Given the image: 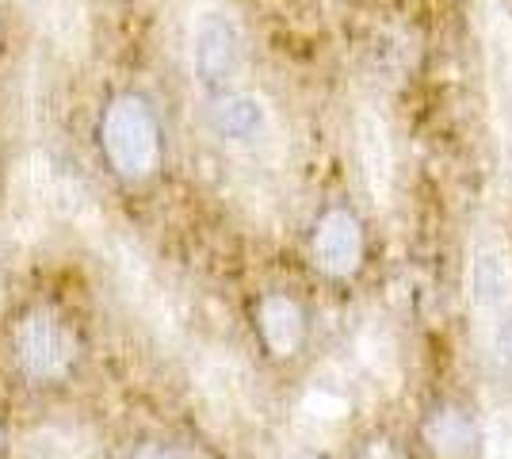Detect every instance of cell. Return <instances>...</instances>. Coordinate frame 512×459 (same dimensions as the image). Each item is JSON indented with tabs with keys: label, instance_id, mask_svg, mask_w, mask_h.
I'll list each match as a JSON object with an SVG mask.
<instances>
[{
	"label": "cell",
	"instance_id": "obj_7",
	"mask_svg": "<svg viewBox=\"0 0 512 459\" xmlns=\"http://www.w3.org/2000/svg\"><path fill=\"white\" fill-rule=\"evenodd\" d=\"M352 134H356V161H360V176L363 188L371 203L383 211L390 207V196H394V138H390V127L379 111L371 104H363L356 111V123H352Z\"/></svg>",
	"mask_w": 512,
	"mask_h": 459
},
{
	"label": "cell",
	"instance_id": "obj_3",
	"mask_svg": "<svg viewBox=\"0 0 512 459\" xmlns=\"http://www.w3.org/2000/svg\"><path fill=\"white\" fill-rule=\"evenodd\" d=\"M478 39L501 169L512 184V12L505 0H478Z\"/></svg>",
	"mask_w": 512,
	"mask_h": 459
},
{
	"label": "cell",
	"instance_id": "obj_4",
	"mask_svg": "<svg viewBox=\"0 0 512 459\" xmlns=\"http://www.w3.org/2000/svg\"><path fill=\"white\" fill-rule=\"evenodd\" d=\"M12 352H16L23 379L58 383L69 375L73 360H77V337L58 310L31 306V310H23L16 329H12Z\"/></svg>",
	"mask_w": 512,
	"mask_h": 459
},
{
	"label": "cell",
	"instance_id": "obj_14",
	"mask_svg": "<svg viewBox=\"0 0 512 459\" xmlns=\"http://www.w3.org/2000/svg\"><path fill=\"white\" fill-rule=\"evenodd\" d=\"M20 459H85L62 429H35L23 437Z\"/></svg>",
	"mask_w": 512,
	"mask_h": 459
},
{
	"label": "cell",
	"instance_id": "obj_11",
	"mask_svg": "<svg viewBox=\"0 0 512 459\" xmlns=\"http://www.w3.org/2000/svg\"><path fill=\"white\" fill-rule=\"evenodd\" d=\"M425 444L436 459H467L478 444V433L459 406H436L425 421Z\"/></svg>",
	"mask_w": 512,
	"mask_h": 459
},
{
	"label": "cell",
	"instance_id": "obj_19",
	"mask_svg": "<svg viewBox=\"0 0 512 459\" xmlns=\"http://www.w3.org/2000/svg\"><path fill=\"white\" fill-rule=\"evenodd\" d=\"M287 459H321V456H314V452H295V456H287Z\"/></svg>",
	"mask_w": 512,
	"mask_h": 459
},
{
	"label": "cell",
	"instance_id": "obj_10",
	"mask_svg": "<svg viewBox=\"0 0 512 459\" xmlns=\"http://www.w3.org/2000/svg\"><path fill=\"white\" fill-rule=\"evenodd\" d=\"M199 394L207 398L211 414L218 417H241L249 414V375L241 372L234 356H207L195 372Z\"/></svg>",
	"mask_w": 512,
	"mask_h": 459
},
{
	"label": "cell",
	"instance_id": "obj_21",
	"mask_svg": "<svg viewBox=\"0 0 512 459\" xmlns=\"http://www.w3.org/2000/svg\"><path fill=\"white\" fill-rule=\"evenodd\" d=\"M27 4H43V0H27Z\"/></svg>",
	"mask_w": 512,
	"mask_h": 459
},
{
	"label": "cell",
	"instance_id": "obj_6",
	"mask_svg": "<svg viewBox=\"0 0 512 459\" xmlns=\"http://www.w3.org/2000/svg\"><path fill=\"white\" fill-rule=\"evenodd\" d=\"M470 306L486 322L501 306L512 303V253L505 234L482 230L470 245V268H467Z\"/></svg>",
	"mask_w": 512,
	"mask_h": 459
},
{
	"label": "cell",
	"instance_id": "obj_18",
	"mask_svg": "<svg viewBox=\"0 0 512 459\" xmlns=\"http://www.w3.org/2000/svg\"><path fill=\"white\" fill-rule=\"evenodd\" d=\"M363 459H406L390 440H375V444H367V452H363Z\"/></svg>",
	"mask_w": 512,
	"mask_h": 459
},
{
	"label": "cell",
	"instance_id": "obj_5",
	"mask_svg": "<svg viewBox=\"0 0 512 459\" xmlns=\"http://www.w3.org/2000/svg\"><path fill=\"white\" fill-rule=\"evenodd\" d=\"M211 131L237 153H260L276 138V111L256 92H218L211 104Z\"/></svg>",
	"mask_w": 512,
	"mask_h": 459
},
{
	"label": "cell",
	"instance_id": "obj_12",
	"mask_svg": "<svg viewBox=\"0 0 512 459\" xmlns=\"http://www.w3.org/2000/svg\"><path fill=\"white\" fill-rule=\"evenodd\" d=\"M356 360L363 364V372L371 375L375 383H383V387H398V379H402V356H398V345H394V337H390V329L379 326V322H371V326L356 329Z\"/></svg>",
	"mask_w": 512,
	"mask_h": 459
},
{
	"label": "cell",
	"instance_id": "obj_16",
	"mask_svg": "<svg viewBox=\"0 0 512 459\" xmlns=\"http://www.w3.org/2000/svg\"><path fill=\"white\" fill-rule=\"evenodd\" d=\"M486 459H512V410H497L486 429Z\"/></svg>",
	"mask_w": 512,
	"mask_h": 459
},
{
	"label": "cell",
	"instance_id": "obj_2",
	"mask_svg": "<svg viewBox=\"0 0 512 459\" xmlns=\"http://www.w3.org/2000/svg\"><path fill=\"white\" fill-rule=\"evenodd\" d=\"M188 66L203 92H230L245 69V31L230 8L199 4L188 23Z\"/></svg>",
	"mask_w": 512,
	"mask_h": 459
},
{
	"label": "cell",
	"instance_id": "obj_9",
	"mask_svg": "<svg viewBox=\"0 0 512 459\" xmlns=\"http://www.w3.org/2000/svg\"><path fill=\"white\" fill-rule=\"evenodd\" d=\"M256 326H260V337H264L272 356L291 360L302 349V341H306V310H302L299 299L272 291L256 306Z\"/></svg>",
	"mask_w": 512,
	"mask_h": 459
},
{
	"label": "cell",
	"instance_id": "obj_20",
	"mask_svg": "<svg viewBox=\"0 0 512 459\" xmlns=\"http://www.w3.org/2000/svg\"><path fill=\"white\" fill-rule=\"evenodd\" d=\"M0 452H4V433H0Z\"/></svg>",
	"mask_w": 512,
	"mask_h": 459
},
{
	"label": "cell",
	"instance_id": "obj_8",
	"mask_svg": "<svg viewBox=\"0 0 512 459\" xmlns=\"http://www.w3.org/2000/svg\"><path fill=\"white\" fill-rule=\"evenodd\" d=\"M314 264L333 280L356 276L363 264V230L360 219L344 207L325 211L314 226Z\"/></svg>",
	"mask_w": 512,
	"mask_h": 459
},
{
	"label": "cell",
	"instance_id": "obj_13",
	"mask_svg": "<svg viewBox=\"0 0 512 459\" xmlns=\"http://www.w3.org/2000/svg\"><path fill=\"white\" fill-rule=\"evenodd\" d=\"M352 414V394L337 379H314L299 398V417L310 425H337Z\"/></svg>",
	"mask_w": 512,
	"mask_h": 459
},
{
	"label": "cell",
	"instance_id": "obj_1",
	"mask_svg": "<svg viewBox=\"0 0 512 459\" xmlns=\"http://www.w3.org/2000/svg\"><path fill=\"white\" fill-rule=\"evenodd\" d=\"M100 150H104L107 169L119 180H150L161 165V119L142 92H119L107 100L100 115Z\"/></svg>",
	"mask_w": 512,
	"mask_h": 459
},
{
	"label": "cell",
	"instance_id": "obj_15",
	"mask_svg": "<svg viewBox=\"0 0 512 459\" xmlns=\"http://www.w3.org/2000/svg\"><path fill=\"white\" fill-rule=\"evenodd\" d=\"M486 326V337H490V356L493 364L505 375H512V303L501 306L493 318L482 322Z\"/></svg>",
	"mask_w": 512,
	"mask_h": 459
},
{
	"label": "cell",
	"instance_id": "obj_17",
	"mask_svg": "<svg viewBox=\"0 0 512 459\" xmlns=\"http://www.w3.org/2000/svg\"><path fill=\"white\" fill-rule=\"evenodd\" d=\"M134 459H192L188 452H180V448H169V444H142Z\"/></svg>",
	"mask_w": 512,
	"mask_h": 459
}]
</instances>
